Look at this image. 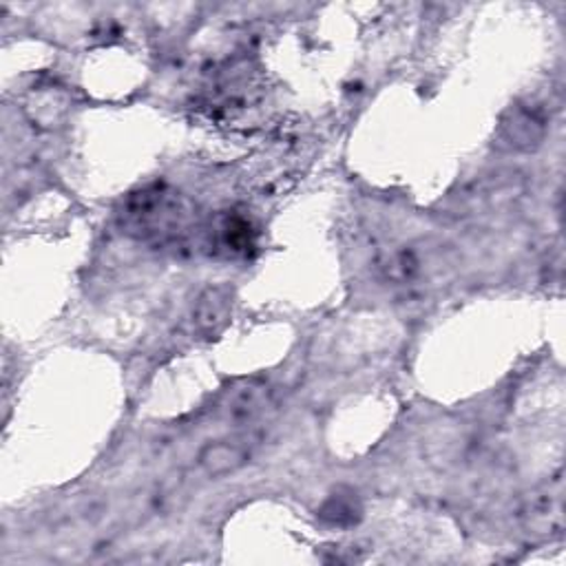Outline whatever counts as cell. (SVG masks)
<instances>
[{
    "mask_svg": "<svg viewBox=\"0 0 566 566\" xmlns=\"http://www.w3.org/2000/svg\"><path fill=\"white\" fill-rule=\"evenodd\" d=\"M251 458L248 439H229L207 445L200 454V465L211 478H224L242 469Z\"/></svg>",
    "mask_w": 566,
    "mask_h": 566,
    "instance_id": "obj_4",
    "label": "cell"
},
{
    "mask_svg": "<svg viewBox=\"0 0 566 566\" xmlns=\"http://www.w3.org/2000/svg\"><path fill=\"white\" fill-rule=\"evenodd\" d=\"M509 129V140H513V146H529V142H535L542 135V124L526 111L513 115V120L507 124Z\"/></svg>",
    "mask_w": 566,
    "mask_h": 566,
    "instance_id": "obj_8",
    "label": "cell"
},
{
    "mask_svg": "<svg viewBox=\"0 0 566 566\" xmlns=\"http://www.w3.org/2000/svg\"><path fill=\"white\" fill-rule=\"evenodd\" d=\"M363 507L352 489H336L321 507L319 518L330 526H352L360 520Z\"/></svg>",
    "mask_w": 566,
    "mask_h": 566,
    "instance_id": "obj_7",
    "label": "cell"
},
{
    "mask_svg": "<svg viewBox=\"0 0 566 566\" xmlns=\"http://www.w3.org/2000/svg\"><path fill=\"white\" fill-rule=\"evenodd\" d=\"M118 220L129 237L170 248L181 244L193 229V209L166 184H151L122 202Z\"/></svg>",
    "mask_w": 566,
    "mask_h": 566,
    "instance_id": "obj_1",
    "label": "cell"
},
{
    "mask_svg": "<svg viewBox=\"0 0 566 566\" xmlns=\"http://www.w3.org/2000/svg\"><path fill=\"white\" fill-rule=\"evenodd\" d=\"M233 297H235V290L231 286H211L200 295L196 303L193 321H196V330L202 336L218 339L226 330L233 312Z\"/></svg>",
    "mask_w": 566,
    "mask_h": 566,
    "instance_id": "obj_3",
    "label": "cell"
},
{
    "mask_svg": "<svg viewBox=\"0 0 566 566\" xmlns=\"http://www.w3.org/2000/svg\"><path fill=\"white\" fill-rule=\"evenodd\" d=\"M268 403H270V390L266 388V384L251 381L231 397L229 417L235 423H246V421L257 419L266 410Z\"/></svg>",
    "mask_w": 566,
    "mask_h": 566,
    "instance_id": "obj_6",
    "label": "cell"
},
{
    "mask_svg": "<svg viewBox=\"0 0 566 566\" xmlns=\"http://www.w3.org/2000/svg\"><path fill=\"white\" fill-rule=\"evenodd\" d=\"M562 480L555 478L553 482L544 485L542 489L533 491L522 511L520 518L529 533L535 535H553L562 531L564 524V496H562Z\"/></svg>",
    "mask_w": 566,
    "mask_h": 566,
    "instance_id": "obj_2",
    "label": "cell"
},
{
    "mask_svg": "<svg viewBox=\"0 0 566 566\" xmlns=\"http://www.w3.org/2000/svg\"><path fill=\"white\" fill-rule=\"evenodd\" d=\"M229 257H244L255 246V231L242 215H222L211 229V246Z\"/></svg>",
    "mask_w": 566,
    "mask_h": 566,
    "instance_id": "obj_5",
    "label": "cell"
}]
</instances>
